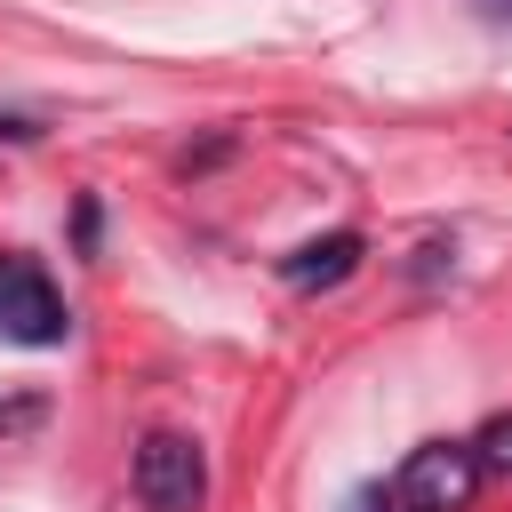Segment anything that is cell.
<instances>
[{
    "instance_id": "6da1fadb",
    "label": "cell",
    "mask_w": 512,
    "mask_h": 512,
    "mask_svg": "<svg viewBox=\"0 0 512 512\" xmlns=\"http://www.w3.org/2000/svg\"><path fill=\"white\" fill-rule=\"evenodd\" d=\"M480 496V456L472 440H424L392 472V512H464Z\"/></svg>"
},
{
    "instance_id": "7a4b0ae2",
    "label": "cell",
    "mask_w": 512,
    "mask_h": 512,
    "mask_svg": "<svg viewBox=\"0 0 512 512\" xmlns=\"http://www.w3.org/2000/svg\"><path fill=\"white\" fill-rule=\"evenodd\" d=\"M136 496L144 512H200L208 496V464L184 432H144L136 440Z\"/></svg>"
},
{
    "instance_id": "3957f363",
    "label": "cell",
    "mask_w": 512,
    "mask_h": 512,
    "mask_svg": "<svg viewBox=\"0 0 512 512\" xmlns=\"http://www.w3.org/2000/svg\"><path fill=\"white\" fill-rule=\"evenodd\" d=\"M0 328H8L16 344H64L72 312H64V296L48 288V272H32V264H0Z\"/></svg>"
},
{
    "instance_id": "277c9868",
    "label": "cell",
    "mask_w": 512,
    "mask_h": 512,
    "mask_svg": "<svg viewBox=\"0 0 512 512\" xmlns=\"http://www.w3.org/2000/svg\"><path fill=\"white\" fill-rule=\"evenodd\" d=\"M360 256H368L360 232H328V240H304L296 256H280V280L304 288V296H312V288H344V280L360 272Z\"/></svg>"
},
{
    "instance_id": "5b68a950",
    "label": "cell",
    "mask_w": 512,
    "mask_h": 512,
    "mask_svg": "<svg viewBox=\"0 0 512 512\" xmlns=\"http://www.w3.org/2000/svg\"><path fill=\"white\" fill-rule=\"evenodd\" d=\"M472 456H480V472H504V480H512V408L472 432Z\"/></svg>"
}]
</instances>
